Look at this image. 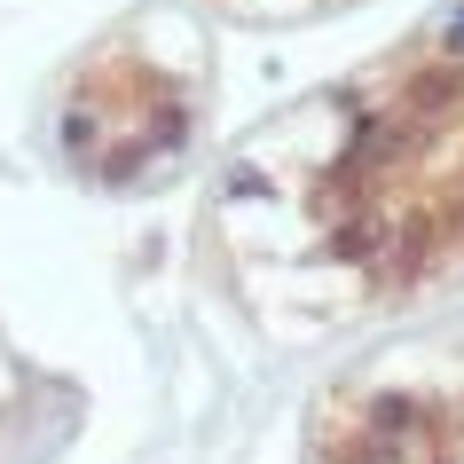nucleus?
Segmentation results:
<instances>
[{
	"mask_svg": "<svg viewBox=\"0 0 464 464\" xmlns=\"http://www.w3.org/2000/svg\"><path fill=\"white\" fill-rule=\"evenodd\" d=\"M189 126V102L158 63H134V55H95L72 87V111H63V134H72V158L87 173H142L150 158H166Z\"/></svg>",
	"mask_w": 464,
	"mask_h": 464,
	"instance_id": "obj_2",
	"label": "nucleus"
},
{
	"mask_svg": "<svg viewBox=\"0 0 464 464\" xmlns=\"http://www.w3.org/2000/svg\"><path fill=\"white\" fill-rule=\"evenodd\" d=\"M339 245L417 276L464 245V55H440L362 119L339 173Z\"/></svg>",
	"mask_w": 464,
	"mask_h": 464,
	"instance_id": "obj_1",
	"label": "nucleus"
}]
</instances>
